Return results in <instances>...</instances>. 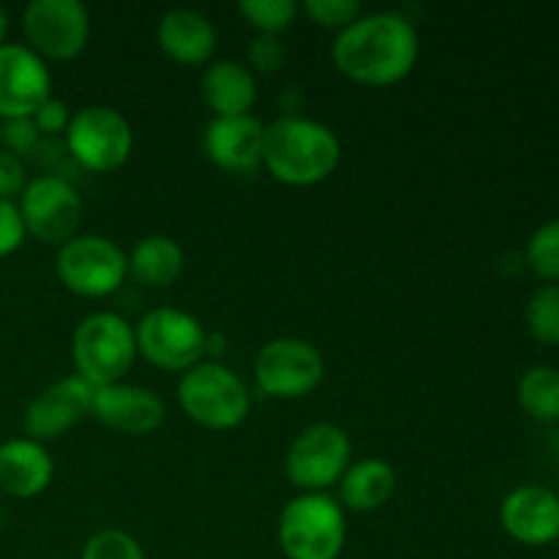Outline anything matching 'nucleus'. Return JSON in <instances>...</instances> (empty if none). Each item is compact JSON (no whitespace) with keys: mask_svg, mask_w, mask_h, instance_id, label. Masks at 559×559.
Returning <instances> with one entry per match:
<instances>
[{"mask_svg":"<svg viewBox=\"0 0 559 559\" xmlns=\"http://www.w3.org/2000/svg\"><path fill=\"white\" fill-rule=\"evenodd\" d=\"M420 38L413 20L402 11H371L336 33L331 47L333 66L353 82L388 87L415 69Z\"/></svg>","mask_w":559,"mask_h":559,"instance_id":"obj_1","label":"nucleus"},{"mask_svg":"<svg viewBox=\"0 0 559 559\" xmlns=\"http://www.w3.org/2000/svg\"><path fill=\"white\" fill-rule=\"evenodd\" d=\"M342 162V142L331 126L314 118L284 115L265 123L262 164L287 186H314L336 173Z\"/></svg>","mask_w":559,"mask_h":559,"instance_id":"obj_2","label":"nucleus"},{"mask_svg":"<svg viewBox=\"0 0 559 559\" xmlns=\"http://www.w3.org/2000/svg\"><path fill=\"white\" fill-rule=\"evenodd\" d=\"M276 533L287 559H338L347 546V516L328 491H300L282 508Z\"/></svg>","mask_w":559,"mask_h":559,"instance_id":"obj_3","label":"nucleus"},{"mask_svg":"<svg viewBox=\"0 0 559 559\" xmlns=\"http://www.w3.org/2000/svg\"><path fill=\"white\" fill-rule=\"evenodd\" d=\"M136 358L134 325L115 311H93L82 317L71 336L74 374L87 385L104 388L123 382Z\"/></svg>","mask_w":559,"mask_h":559,"instance_id":"obj_4","label":"nucleus"},{"mask_svg":"<svg viewBox=\"0 0 559 559\" xmlns=\"http://www.w3.org/2000/svg\"><path fill=\"white\" fill-rule=\"evenodd\" d=\"M178 402L194 424L213 431L238 429L251 413L246 382L218 360H200L180 374Z\"/></svg>","mask_w":559,"mask_h":559,"instance_id":"obj_5","label":"nucleus"},{"mask_svg":"<svg viewBox=\"0 0 559 559\" xmlns=\"http://www.w3.org/2000/svg\"><path fill=\"white\" fill-rule=\"evenodd\" d=\"M55 273L69 293L80 298H109L129 276V254L107 235L80 233L55 254Z\"/></svg>","mask_w":559,"mask_h":559,"instance_id":"obj_6","label":"nucleus"},{"mask_svg":"<svg viewBox=\"0 0 559 559\" xmlns=\"http://www.w3.org/2000/svg\"><path fill=\"white\" fill-rule=\"evenodd\" d=\"M136 355L164 371H189L207 353V331L194 314L175 306H158L134 325Z\"/></svg>","mask_w":559,"mask_h":559,"instance_id":"obj_7","label":"nucleus"},{"mask_svg":"<svg viewBox=\"0 0 559 559\" xmlns=\"http://www.w3.org/2000/svg\"><path fill=\"white\" fill-rule=\"evenodd\" d=\"M66 147L91 173H112L129 162L134 151V131L120 109L107 104H87L71 115Z\"/></svg>","mask_w":559,"mask_h":559,"instance_id":"obj_8","label":"nucleus"},{"mask_svg":"<svg viewBox=\"0 0 559 559\" xmlns=\"http://www.w3.org/2000/svg\"><path fill=\"white\" fill-rule=\"evenodd\" d=\"M353 464V442L342 426L320 420L300 431L284 459L289 484L300 491H325L342 480Z\"/></svg>","mask_w":559,"mask_h":559,"instance_id":"obj_9","label":"nucleus"},{"mask_svg":"<svg viewBox=\"0 0 559 559\" xmlns=\"http://www.w3.org/2000/svg\"><path fill=\"white\" fill-rule=\"evenodd\" d=\"M325 377V360L322 353L306 338L278 336L262 344L254 358V380L265 396L284 399H304L320 388Z\"/></svg>","mask_w":559,"mask_h":559,"instance_id":"obj_10","label":"nucleus"},{"mask_svg":"<svg viewBox=\"0 0 559 559\" xmlns=\"http://www.w3.org/2000/svg\"><path fill=\"white\" fill-rule=\"evenodd\" d=\"M16 207L27 235L49 246H63L66 240L80 235L82 213H85L80 191L60 175H38L27 180Z\"/></svg>","mask_w":559,"mask_h":559,"instance_id":"obj_11","label":"nucleus"},{"mask_svg":"<svg viewBox=\"0 0 559 559\" xmlns=\"http://www.w3.org/2000/svg\"><path fill=\"white\" fill-rule=\"evenodd\" d=\"M27 47L44 60H71L87 47L91 11L80 0H31L22 11Z\"/></svg>","mask_w":559,"mask_h":559,"instance_id":"obj_12","label":"nucleus"},{"mask_svg":"<svg viewBox=\"0 0 559 559\" xmlns=\"http://www.w3.org/2000/svg\"><path fill=\"white\" fill-rule=\"evenodd\" d=\"M52 96V74L47 60L38 58L27 44L0 47V120L33 118Z\"/></svg>","mask_w":559,"mask_h":559,"instance_id":"obj_13","label":"nucleus"},{"mask_svg":"<svg viewBox=\"0 0 559 559\" xmlns=\"http://www.w3.org/2000/svg\"><path fill=\"white\" fill-rule=\"evenodd\" d=\"M91 399L93 385H87L82 377H60L38 396H33L25 407V415H22L25 437L41 442V445L60 440L76 420L91 415Z\"/></svg>","mask_w":559,"mask_h":559,"instance_id":"obj_14","label":"nucleus"},{"mask_svg":"<svg viewBox=\"0 0 559 559\" xmlns=\"http://www.w3.org/2000/svg\"><path fill=\"white\" fill-rule=\"evenodd\" d=\"M91 415L98 424L129 437H145L164 424V399L156 391L131 382L93 388Z\"/></svg>","mask_w":559,"mask_h":559,"instance_id":"obj_15","label":"nucleus"},{"mask_svg":"<svg viewBox=\"0 0 559 559\" xmlns=\"http://www.w3.org/2000/svg\"><path fill=\"white\" fill-rule=\"evenodd\" d=\"M500 524L516 544L549 546L559 540V497L546 486L527 484L506 495Z\"/></svg>","mask_w":559,"mask_h":559,"instance_id":"obj_16","label":"nucleus"},{"mask_svg":"<svg viewBox=\"0 0 559 559\" xmlns=\"http://www.w3.org/2000/svg\"><path fill=\"white\" fill-rule=\"evenodd\" d=\"M262 142H265V123L254 115L213 118L202 134L205 156L218 169L233 175H249L260 167Z\"/></svg>","mask_w":559,"mask_h":559,"instance_id":"obj_17","label":"nucleus"},{"mask_svg":"<svg viewBox=\"0 0 559 559\" xmlns=\"http://www.w3.org/2000/svg\"><path fill=\"white\" fill-rule=\"evenodd\" d=\"M158 47L167 58L183 66H207L216 52L218 33L213 22L197 9H169L158 20Z\"/></svg>","mask_w":559,"mask_h":559,"instance_id":"obj_18","label":"nucleus"},{"mask_svg":"<svg viewBox=\"0 0 559 559\" xmlns=\"http://www.w3.org/2000/svg\"><path fill=\"white\" fill-rule=\"evenodd\" d=\"M55 462L47 445L27 437L0 442V491L16 500H31L52 484Z\"/></svg>","mask_w":559,"mask_h":559,"instance_id":"obj_19","label":"nucleus"},{"mask_svg":"<svg viewBox=\"0 0 559 559\" xmlns=\"http://www.w3.org/2000/svg\"><path fill=\"white\" fill-rule=\"evenodd\" d=\"M202 98L211 107L213 118L251 115L257 104V76L240 60H213L202 71Z\"/></svg>","mask_w":559,"mask_h":559,"instance_id":"obj_20","label":"nucleus"},{"mask_svg":"<svg viewBox=\"0 0 559 559\" xmlns=\"http://www.w3.org/2000/svg\"><path fill=\"white\" fill-rule=\"evenodd\" d=\"M338 502L349 511L369 513L385 506L396 491V469L385 459L366 456L347 467L338 480Z\"/></svg>","mask_w":559,"mask_h":559,"instance_id":"obj_21","label":"nucleus"},{"mask_svg":"<svg viewBox=\"0 0 559 559\" xmlns=\"http://www.w3.org/2000/svg\"><path fill=\"white\" fill-rule=\"evenodd\" d=\"M186 265V251L173 235H145L129 251V276L153 289L173 287Z\"/></svg>","mask_w":559,"mask_h":559,"instance_id":"obj_22","label":"nucleus"},{"mask_svg":"<svg viewBox=\"0 0 559 559\" xmlns=\"http://www.w3.org/2000/svg\"><path fill=\"white\" fill-rule=\"evenodd\" d=\"M519 407L540 424L559 420V369L549 364L530 366L516 385Z\"/></svg>","mask_w":559,"mask_h":559,"instance_id":"obj_23","label":"nucleus"},{"mask_svg":"<svg viewBox=\"0 0 559 559\" xmlns=\"http://www.w3.org/2000/svg\"><path fill=\"white\" fill-rule=\"evenodd\" d=\"M524 325L538 344H559V284H540L524 306Z\"/></svg>","mask_w":559,"mask_h":559,"instance_id":"obj_24","label":"nucleus"},{"mask_svg":"<svg viewBox=\"0 0 559 559\" xmlns=\"http://www.w3.org/2000/svg\"><path fill=\"white\" fill-rule=\"evenodd\" d=\"M238 11L265 36H282L298 20L300 5L295 0H240Z\"/></svg>","mask_w":559,"mask_h":559,"instance_id":"obj_25","label":"nucleus"},{"mask_svg":"<svg viewBox=\"0 0 559 559\" xmlns=\"http://www.w3.org/2000/svg\"><path fill=\"white\" fill-rule=\"evenodd\" d=\"M527 265L549 284H559V218L540 224L527 240Z\"/></svg>","mask_w":559,"mask_h":559,"instance_id":"obj_26","label":"nucleus"},{"mask_svg":"<svg viewBox=\"0 0 559 559\" xmlns=\"http://www.w3.org/2000/svg\"><path fill=\"white\" fill-rule=\"evenodd\" d=\"M80 559H145V549L126 530L107 527L85 540Z\"/></svg>","mask_w":559,"mask_h":559,"instance_id":"obj_27","label":"nucleus"},{"mask_svg":"<svg viewBox=\"0 0 559 559\" xmlns=\"http://www.w3.org/2000/svg\"><path fill=\"white\" fill-rule=\"evenodd\" d=\"M304 11L317 25L333 27L338 33L364 14V5L358 0H306Z\"/></svg>","mask_w":559,"mask_h":559,"instance_id":"obj_28","label":"nucleus"},{"mask_svg":"<svg viewBox=\"0 0 559 559\" xmlns=\"http://www.w3.org/2000/svg\"><path fill=\"white\" fill-rule=\"evenodd\" d=\"M27 238L25 222H22V213L16 207V202L0 200V260L9 254H14Z\"/></svg>","mask_w":559,"mask_h":559,"instance_id":"obj_29","label":"nucleus"},{"mask_svg":"<svg viewBox=\"0 0 559 559\" xmlns=\"http://www.w3.org/2000/svg\"><path fill=\"white\" fill-rule=\"evenodd\" d=\"M284 58H287V49L278 41V36H254L249 41V69L251 71H276L282 69Z\"/></svg>","mask_w":559,"mask_h":559,"instance_id":"obj_30","label":"nucleus"},{"mask_svg":"<svg viewBox=\"0 0 559 559\" xmlns=\"http://www.w3.org/2000/svg\"><path fill=\"white\" fill-rule=\"evenodd\" d=\"M38 136L41 134H38L31 118L3 120V123H0V142H3L0 147H5V151L14 153V156H20V158L36 147Z\"/></svg>","mask_w":559,"mask_h":559,"instance_id":"obj_31","label":"nucleus"},{"mask_svg":"<svg viewBox=\"0 0 559 559\" xmlns=\"http://www.w3.org/2000/svg\"><path fill=\"white\" fill-rule=\"evenodd\" d=\"M71 109L69 104L60 102V98H52L49 96L47 102L41 104V107L33 112V126H36L38 134H47V136H55V134H66V129H69L71 123Z\"/></svg>","mask_w":559,"mask_h":559,"instance_id":"obj_32","label":"nucleus"},{"mask_svg":"<svg viewBox=\"0 0 559 559\" xmlns=\"http://www.w3.org/2000/svg\"><path fill=\"white\" fill-rule=\"evenodd\" d=\"M27 186V169L25 162L5 147H0V200H20V194Z\"/></svg>","mask_w":559,"mask_h":559,"instance_id":"obj_33","label":"nucleus"},{"mask_svg":"<svg viewBox=\"0 0 559 559\" xmlns=\"http://www.w3.org/2000/svg\"><path fill=\"white\" fill-rule=\"evenodd\" d=\"M5 33H9V11L0 5V47L5 44Z\"/></svg>","mask_w":559,"mask_h":559,"instance_id":"obj_34","label":"nucleus"},{"mask_svg":"<svg viewBox=\"0 0 559 559\" xmlns=\"http://www.w3.org/2000/svg\"><path fill=\"white\" fill-rule=\"evenodd\" d=\"M557 497H559V484H557Z\"/></svg>","mask_w":559,"mask_h":559,"instance_id":"obj_35","label":"nucleus"}]
</instances>
